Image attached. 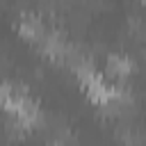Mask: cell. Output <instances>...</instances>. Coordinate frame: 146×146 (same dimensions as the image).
I'll use <instances>...</instances> for the list:
<instances>
[{"mask_svg":"<svg viewBox=\"0 0 146 146\" xmlns=\"http://www.w3.org/2000/svg\"><path fill=\"white\" fill-rule=\"evenodd\" d=\"M141 2H146V0H141Z\"/></svg>","mask_w":146,"mask_h":146,"instance_id":"cell-1","label":"cell"}]
</instances>
